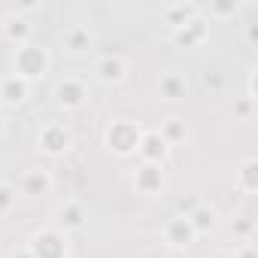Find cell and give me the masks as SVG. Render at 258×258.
<instances>
[{"instance_id": "9", "label": "cell", "mask_w": 258, "mask_h": 258, "mask_svg": "<svg viewBox=\"0 0 258 258\" xmlns=\"http://www.w3.org/2000/svg\"><path fill=\"white\" fill-rule=\"evenodd\" d=\"M88 100V85L82 76H64L55 85V103L61 109H79Z\"/></svg>"}, {"instance_id": "21", "label": "cell", "mask_w": 258, "mask_h": 258, "mask_svg": "<svg viewBox=\"0 0 258 258\" xmlns=\"http://www.w3.org/2000/svg\"><path fill=\"white\" fill-rule=\"evenodd\" d=\"M231 234H234L237 243H252V240H255V222H252L249 216H237V219L231 222Z\"/></svg>"}, {"instance_id": "6", "label": "cell", "mask_w": 258, "mask_h": 258, "mask_svg": "<svg viewBox=\"0 0 258 258\" xmlns=\"http://www.w3.org/2000/svg\"><path fill=\"white\" fill-rule=\"evenodd\" d=\"M52 188H55V176H52V170L43 167V164L25 170V173L19 176V195L28 198V201L46 198V195H52Z\"/></svg>"}, {"instance_id": "27", "label": "cell", "mask_w": 258, "mask_h": 258, "mask_svg": "<svg viewBox=\"0 0 258 258\" xmlns=\"http://www.w3.org/2000/svg\"><path fill=\"white\" fill-rule=\"evenodd\" d=\"M10 258H31V252H28V246H19V249H16Z\"/></svg>"}, {"instance_id": "17", "label": "cell", "mask_w": 258, "mask_h": 258, "mask_svg": "<svg viewBox=\"0 0 258 258\" xmlns=\"http://www.w3.org/2000/svg\"><path fill=\"white\" fill-rule=\"evenodd\" d=\"M234 182H237V188L243 195H255L258 191V158L255 155H249V158L240 161V167L234 173Z\"/></svg>"}, {"instance_id": "20", "label": "cell", "mask_w": 258, "mask_h": 258, "mask_svg": "<svg viewBox=\"0 0 258 258\" xmlns=\"http://www.w3.org/2000/svg\"><path fill=\"white\" fill-rule=\"evenodd\" d=\"M198 13H201V7H195V4H173V7L164 10V19H167V25H170V31H173V28L185 25L188 19H195Z\"/></svg>"}, {"instance_id": "15", "label": "cell", "mask_w": 258, "mask_h": 258, "mask_svg": "<svg viewBox=\"0 0 258 258\" xmlns=\"http://www.w3.org/2000/svg\"><path fill=\"white\" fill-rule=\"evenodd\" d=\"M188 91V76L179 73V70H167L158 76V94L164 100H182Z\"/></svg>"}, {"instance_id": "19", "label": "cell", "mask_w": 258, "mask_h": 258, "mask_svg": "<svg viewBox=\"0 0 258 258\" xmlns=\"http://www.w3.org/2000/svg\"><path fill=\"white\" fill-rule=\"evenodd\" d=\"M158 134L167 140V146L173 149V146H179V143H185V137H188V127H185V121L179 118V115H170L167 121H161V127H158Z\"/></svg>"}, {"instance_id": "7", "label": "cell", "mask_w": 258, "mask_h": 258, "mask_svg": "<svg viewBox=\"0 0 258 258\" xmlns=\"http://www.w3.org/2000/svg\"><path fill=\"white\" fill-rule=\"evenodd\" d=\"M131 73V61H127L121 52H109L94 64V79L100 85H121Z\"/></svg>"}, {"instance_id": "28", "label": "cell", "mask_w": 258, "mask_h": 258, "mask_svg": "<svg viewBox=\"0 0 258 258\" xmlns=\"http://www.w3.org/2000/svg\"><path fill=\"white\" fill-rule=\"evenodd\" d=\"M210 258H234V255H231V252H225V249H219V252H213Z\"/></svg>"}, {"instance_id": "1", "label": "cell", "mask_w": 258, "mask_h": 258, "mask_svg": "<svg viewBox=\"0 0 258 258\" xmlns=\"http://www.w3.org/2000/svg\"><path fill=\"white\" fill-rule=\"evenodd\" d=\"M49 70H52V55H49L46 46L28 43V46H22V49H13V73H16L19 79H25L28 85L46 79Z\"/></svg>"}, {"instance_id": "29", "label": "cell", "mask_w": 258, "mask_h": 258, "mask_svg": "<svg viewBox=\"0 0 258 258\" xmlns=\"http://www.w3.org/2000/svg\"><path fill=\"white\" fill-rule=\"evenodd\" d=\"M0 131H4V115H0Z\"/></svg>"}, {"instance_id": "14", "label": "cell", "mask_w": 258, "mask_h": 258, "mask_svg": "<svg viewBox=\"0 0 258 258\" xmlns=\"http://www.w3.org/2000/svg\"><path fill=\"white\" fill-rule=\"evenodd\" d=\"M4 40H7L10 46H16V49L34 43V25H31V19L10 13L7 22H4Z\"/></svg>"}, {"instance_id": "16", "label": "cell", "mask_w": 258, "mask_h": 258, "mask_svg": "<svg viewBox=\"0 0 258 258\" xmlns=\"http://www.w3.org/2000/svg\"><path fill=\"white\" fill-rule=\"evenodd\" d=\"M185 219L191 222V228H195L198 237H201V234H210V231L219 225V213H216V207H210V204H204V201H198L195 210L185 213Z\"/></svg>"}, {"instance_id": "23", "label": "cell", "mask_w": 258, "mask_h": 258, "mask_svg": "<svg viewBox=\"0 0 258 258\" xmlns=\"http://www.w3.org/2000/svg\"><path fill=\"white\" fill-rule=\"evenodd\" d=\"M240 0H219V4H210L207 7V13L210 16H219V19H225V16H237L240 13Z\"/></svg>"}, {"instance_id": "8", "label": "cell", "mask_w": 258, "mask_h": 258, "mask_svg": "<svg viewBox=\"0 0 258 258\" xmlns=\"http://www.w3.org/2000/svg\"><path fill=\"white\" fill-rule=\"evenodd\" d=\"M167 155H170V146H167V140L158 134V127L140 134V143H137V158H140V164H161V167H164Z\"/></svg>"}, {"instance_id": "13", "label": "cell", "mask_w": 258, "mask_h": 258, "mask_svg": "<svg viewBox=\"0 0 258 258\" xmlns=\"http://www.w3.org/2000/svg\"><path fill=\"white\" fill-rule=\"evenodd\" d=\"M31 88H34V85H28V82L19 79L16 73L4 76V79H0V106H4V109H16V106H22V103L31 97Z\"/></svg>"}, {"instance_id": "5", "label": "cell", "mask_w": 258, "mask_h": 258, "mask_svg": "<svg viewBox=\"0 0 258 258\" xmlns=\"http://www.w3.org/2000/svg\"><path fill=\"white\" fill-rule=\"evenodd\" d=\"M210 40V22L198 13L195 19H188L185 25H179V28H173L170 31V43L176 46V49H182V52H191V49H198V46H204Z\"/></svg>"}, {"instance_id": "18", "label": "cell", "mask_w": 258, "mask_h": 258, "mask_svg": "<svg viewBox=\"0 0 258 258\" xmlns=\"http://www.w3.org/2000/svg\"><path fill=\"white\" fill-rule=\"evenodd\" d=\"M61 43H64V49H67V52L79 55V52L91 49L94 37H91V31H88L85 25H70V28H67L64 34H61Z\"/></svg>"}, {"instance_id": "22", "label": "cell", "mask_w": 258, "mask_h": 258, "mask_svg": "<svg viewBox=\"0 0 258 258\" xmlns=\"http://www.w3.org/2000/svg\"><path fill=\"white\" fill-rule=\"evenodd\" d=\"M16 198H19V195H16V185L0 179V216L13 213V207H16Z\"/></svg>"}, {"instance_id": "3", "label": "cell", "mask_w": 258, "mask_h": 258, "mask_svg": "<svg viewBox=\"0 0 258 258\" xmlns=\"http://www.w3.org/2000/svg\"><path fill=\"white\" fill-rule=\"evenodd\" d=\"M25 246H28L31 258H70V237L64 231H58L55 225L31 234V240Z\"/></svg>"}, {"instance_id": "4", "label": "cell", "mask_w": 258, "mask_h": 258, "mask_svg": "<svg viewBox=\"0 0 258 258\" xmlns=\"http://www.w3.org/2000/svg\"><path fill=\"white\" fill-rule=\"evenodd\" d=\"M37 146L49 158H64L73 149V134H70V127L61 124V121H46L40 127V134H37Z\"/></svg>"}, {"instance_id": "10", "label": "cell", "mask_w": 258, "mask_h": 258, "mask_svg": "<svg viewBox=\"0 0 258 258\" xmlns=\"http://www.w3.org/2000/svg\"><path fill=\"white\" fill-rule=\"evenodd\" d=\"M85 222H88V210H85V204L76 201V198H67V201L55 210V228L64 231V234L82 231Z\"/></svg>"}, {"instance_id": "2", "label": "cell", "mask_w": 258, "mask_h": 258, "mask_svg": "<svg viewBox=\"0 0 258 258\" xmlns=\"http://www.w3.org/2000/svg\"><path fill=\"white\" fill-rule=\"evenodd\" d=\"M140 134H143V127L137 121H131V118H112L106 124V131H103V143L118 158H131V155H137Z\"/></svg>"}, {"instance_id": "12", "label": "cell", "mask_w": 258, "mask_h": 258, "mask_svg": "<svg viewBox=\"0 0 258 258\" xmlns=\"http://www.w3.org/2000/svg\"><path fill=\"white\" fill-rule=\"evenodd\" d=\"M134 188L143 198H158L164 191V167L161 164H140L134 170Z\"/></svg>"}, {"instance_id": "24", "label": "cell", "mask_w": 258, "mask_h": 258, "mask_svg": "<svg viewBox=\"0 0 258 258\" xmlns=\"http://www.w3.org/2000/svg\"><path fill=\"white\" fill-rule=\"evenodd\" d=\"M252 112H255V100L243 97V100H237V103H234V118L246 121V118H252Z\"/></svg>"}, {"instance_id": "11", "label": "cell", "mask_w": 258, "mask_h": 258, "mask_svg": "<svg viewBox=\"0 0 258 258\" xmlns=\"http://www.w3.org/2000/svg\"><path fill=\"white\" fill-rule=\"evenodd\" d=\"M161 237H164V243L170 246V249H188L195 240H198V234H195V228H191V222L185 219V216H170L167 222H164V228H161Z\"/></svg>"}, {"instance_id": "26", "label": "cell", "mask_w": 258, "mask_h": 258, "mask_svg": "<svg viewBox=\"0 0 258 258\" xmlns=\"http://www.w3.org/2000/svg\"><path fill=\"white\" fill-rule=\"evenodd\" d=\"M40 7H43L40 0H31V4H19V7H16L13 13H16V16H25V19H28L31 13H40Z\"/></svg>"}, {"instance_id": "25", "label": "cell", "mask_w": 258, "mask_h": 258, "mask_svg": "<svg viewBox=\"0 0 258 258\" xmlns=\"http://www.w3.org/2000/svg\"><path fill=\"white\" fill-rule=\"evenodd\" d=\"M231 255L234 258H258V249H255V243H240Z\"/></svg>"}]
</instances>
